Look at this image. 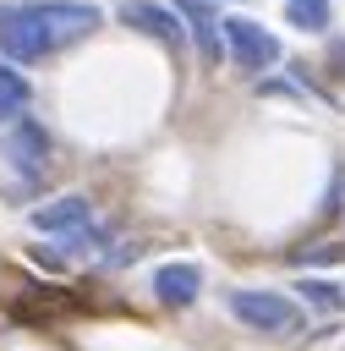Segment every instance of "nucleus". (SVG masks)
Instances as JSON below:
<instances>
[{
	"instance_id": "nucleus-6",
	"label": "nucleus",
	"mask_w": 345,
	"mask_h": 351,
	"mask_svg": "<svg viewBox=\"0 0 345 351\" xmlns=\"http://www.w3.org/2000/svg\"><path fill=\"white\" fill-rule=\"evenodd\" d=\"M120 22L137 27V33H148V38H159V44H181L186 38L181 16L170 5H159V0H120Z\"/></svg>"
},
{
	"instance_id": "nucleus-3",
	"label": "nucleus",
	"mask_w": 345,
	"mask_h": 351,
	"mask_svg": "<svg viewBox=\"0 0 345 351\" xmlns=\"http://www.w3.org/2000/svg\"><path fill=\"white\" fill-rule=\"evenodd\" d=\"M219 27H225V55H235L246 71H268V66L279 60V38H274L263 22H252V16H225Z\"/></svg>"
},
{
	"instance_id": "nucleus-2",
	"label": "nucleus",
	"mask_w": 345,
	"mask_h": 351,
	"mask_svg": "<svg viewBox=\"0 0 345 351\" xmlns=\"http://www.w3.org/2000/svg\"><path fill=\"white\" fill-rule=\"evenodd\" d=\"M230 313L246 324V329H257V335H290L296 324H301V307L285 296V291H257V285H235L230 296Z\"/></svg>"
},
{
	"instance_id": "nucleus-4",
	"label": "nucleus",
	"mask_w": 345,
	"mask_h": 351,
	"mask_svg": "<svg viewBox=\"0 0 345 351\" xmlns=\"http://www.w3.org/2000/svg\"><path fill=\"white\" fill-rule=\"evenodd\" d=\"M5 159L16 165V176H44V170H49V132H44L33 115L11 121V126H5Z\"/></svg>"
},
{
	"instance_id": "nucleus-8",
	"label": "nucleus",
	"mask_w": 345,
	"mask_h": 351,
	"mask_svg": "<svg viewBox=\"0 0 345 351\" xmlns=\"http://www.w3.org/2000/svg\"><path fill=\"white\" fill-rule=\"evenodd\" d=\"M175 16H181V27L192 33L197 55H203L208 66H219V60H225V33H219V16H214L203 0H175Z\"/></svg>"
},
{
	"instance_id": "nucleus-1",
	"label": "nucleus",
	"mask_w": 345,
	"mask_h": 351,
	"mask_svg": "<svg viewBox=\"0 0 345 351\" xmlns=\"http://www.w3.org/2000/svg\"><path fill=\"white\" fill-rule=\"evenodd\" d=\"M99 27V5L88 0H22L0 11V55L5 60H44Z\"/></svg>"
},
{
	"instance_id": "nucleus-7",
	"label": "nucleus",
	"mask_w": 345,
	"mask_h": 351,
	"mask_svg": "<svg viewBox=\"0 0 345 351\" xmlns=\"http://www.w3.org/2000/svg\"><path fill=\"white\" fill-rule=\"evenodd\" d=\"M197 291H203V269L192 258H175V263H159L153 269V296L164 307H192Z\"/></svg>"
},
{
	"instance_id": "nucleus-11",
	"label": "nucleus",
	"mask_w": 345,
	"mask_h": 351,
	"mask_svg": "<svg viewBox=\"0 0 345 351\" xmlns=\"http://www.w3.org/2000/svg\"><path fill=\"white\" fill-rule=\"evenodd\" d=\"M296 291H301V302H307V307H318V313H340V307H345V296H340V285H334V280H301Z\"/></svg>"
},
{
	"instance_id": "nucleus-5",
	"label": "nucleus",
	"mask_w": 345,
	"mask_h": 351,
	"mask_svg": "<svg viewBox=\"0 0 345 351\" xmlns=\"http://www.w3.org/2000/svg\"><path fill=\"white\" fill-rule=\"evenodd\" d=\"M27 225H33V230H44V236H77V230H88V225H93V203H88L82 192L49 197V203H38V208L27 214Z\"/></svg>"
},
{
	"instance_id": "nucleus-10",
	"label": "nucleus",
	"mask_w": 345,
	"mask_h": 351,
	"mask_svg": "<svg viewBox=\"0 0 345 351\" xmlns=\"http://www.w3.org/2000/svg\"><path fill=\"white\" fill-rule=\"evenodd\" d=\"M329 16H334V5H329V0H285V22H290V27H301V33H323V27H329Z\"/></svg>"
},
{
	"instance_id": "nucleus-9",
	"label": "nucleus",
	"mask_w": 345,
	"mask_h": 351,
	"mask_svg": "<svg viewBox=\"0 0 345 351\" xmlns=\"http://www.w3.org/2000/svg\"><path fill=\"white\" fill-rule=\"evenodd\" d=\"M27 99H33V88H27V77H22V71H11V66L0 60V121H22V110H27Z\"/></svg>"
}]
</instances>
